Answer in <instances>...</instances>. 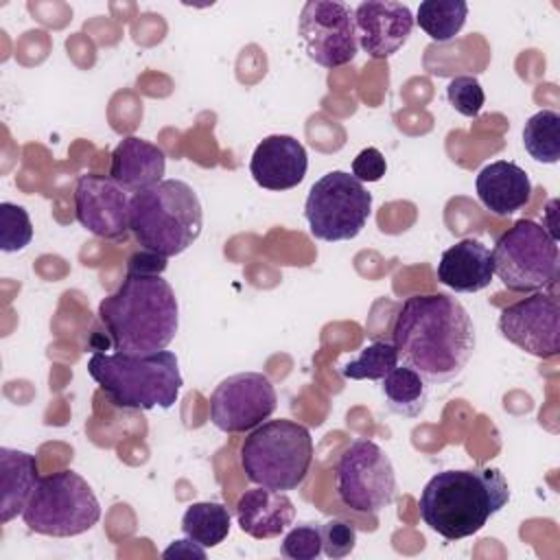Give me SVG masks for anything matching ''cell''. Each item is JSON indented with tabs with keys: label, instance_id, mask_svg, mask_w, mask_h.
<instances>
[{
	"label": "cell",
	"instance_id": "obj_3",
	"mask_svg": "<svg viewBox=\"0 0 560 560\" xmlns=\"http://www.w3.org/2000/svg\"><path fill=\"white\" fill-rule=\"evenodd\" d=\"M510 501V486L499 468H462L433 475L420 492L424 525L446 540L477 534Z\"/></svg>",
	"mask_w": 560,
	"mask_h": 560
},
{
	"label": "cell",
	"instance_id": "obj_11",
	"mask_svg": "<svg viewBox=\"0 0 560 560\" xmlns=\"http://www.w3.org/2000/svg\"><path fill=\"white\" fill-rule=\"evenodd\" d=\"M298 37L311 61L328 70L341 68L359 50L354 9L337 0H308L298 18Z\"/></svg>",
	"mask_w": 560,
	"mask_h": 560
},
{
	"label": "cell",
	"instance_id": "obj_14",
	"mask_svg": "<svg viewBox=\"0 0 560 560\" xmlns=\"http://www.w3.org/2000/svg\"><path fill=\"white\" fill-rule=\"evenodd\" d=\"M131 195L109 175L85 173L74 186V217L98 238L118 241L129 232Z\"/></svg>",
	"mask_w": 560,
	"mask_h": 560
},
{
	"label": "cell",
	"instance_id": "obj_28",
	"mask_svg": "<svg viewBox=\"0 0 560 560\" xmlns=\"http://www.w3.org/2000/svg\"><path fill=\"white\" fill-rule=\"evenodd\" d=\"M280 553L289 560H315L324 553L322 549V529L317 523H302L291 527L282 542Z\"/></svg>",
	"mask_w": 560,
	"mask_h": 560
},
{
	"label": "cell",
	"instance_id": "obj_25",
	"mask_svg": "<svg viewBox=\"0 0 560 560\" xmlns=\"http://www.w3.org/2000/svg\"><path fill=\"white\" fill-rule=\"evenodd\" d=\"M523 144L536 162L556 164L560 160V114L540 109L529 116L523 127Z\"/></svg>",
	"mask_w": 560,
	"mask_h": 560
},
{
	"label": "cell",
	"instance_id": "obj_27",
	"mask_svg": "<svg viewBox=\"0 0 560 560\" xmlns=\"http://www.w3.org/2000/svg\"><path fill=\"white\" fill-rule=\"evenodd\" d=\"M33 238V223L26 208L2 201L0 203V249L20 252Z\"/></svg>",
	"mask_w": 560,
	"mask_h": 560
},
{
	"label": "cell",
	"instance_id": "obj_32",
	"mask_svg": "<svg viewBox=\"0 0 560 560\" xmlns=\"http://www.w3.org/2000/svg\"><path fill=\"white\" fill-rule=\"evenodd\" d=\"M166 269V258L153 252H136L129 262H127V271H151V273H162Z\"/></svg>",
	"mask_w": 560,
	"mask_h": 560
},
{
	"label": "cell",
	"instance_id": "obj_19",
	"mask_svg": "<svg viewBox=\"0 0 560 560\" xmlns=\"http://www.w3.org/2000/svg\"><path fill=\"white\" fill-rule=\"evenodd\" d=\"M164 171V151L158 144L142 140L138 136L122 138L112 151L109 177L127 192H138L162 182Z\"/></svg>",
	"mask_w": 560,
	"mask_h": 560
},
{
	"label": "cell",
	"instance_id": "obj_12",
	"mask_svg": "<svg viewBox=\"0 0 560 560\" xmlns=\"http://www.w3.org/2000/svg\"><path fill=\"white\" fill-rule=\"evenodd\" d=\"M276 407V387L262 372H238L210 394V422L223 433H245L269 420Z\"/></svg>",
	"mask_w": 560,
	"mask_h": 560
},
{
	"label": "cell",
	"instance_id": "obj_17",
	"mask_svg": "<svg viewBox=\"0 0 560 560\" xmlns=\"http://www.w3.org/2000/svg\"><path fill=\"white\" fill-rule=\"evenodd\" d=\"M234 514L241 532L252 538L267 540L289 529L295 518V505L287 492L256 486L238 497Z\"/></svg>",
	"mask_w": 560,
	"mask_h": 560
},
{
	"label": "cell",
	"instance_id": "obj_24",
	"mask_svg": "<svg viewBox=\"0 0 560 560\" xmlns=\"http://www.w3.org/2000/svg\"><path fill=\"white\" fill-rule=\"evenodd\" d=\"M466 18L468 4L464 0H424L413 20L433 42H448L464 28Z\"/></svg>",
	"mask_w": 560,
	"mask_h": 560
},
{
	"label": "cell",
	"instance_id": "obj_8",
	"mask_svg": "<svg viewBox=\"0 0 560 560\" xmlns=\"http://www.w3.org/2000/svg\"><path fill=\"white\" fill-rule=\"evenodd\" d=\"M490 254L497 278L510 291H545L558 280V241L532 219H521L508 228Z\"/></svg>",
	"mask_w": 560,
	"mask_h": 560
},
{
	"label": "cell",
	"instance_id": "obj_18",
	"mask_svg": "<svg viewBox=\"0 0 560 560\" xmlns=\"http://www.w3.org/2000/svg\"><path fill=\"white\" fill-rule=\"evenodd\" d=\"M435 276L438 282L457 293L481 291L494 276L492 254L481 241L462 238L442 252Z\"/></svg>",
	"mask_w": 560,
	"mask_h": 560
},
{
	"label": "cell",
	"instance_id": "obj_29",
	"mask_svg": "<svg viewBox=\"0 0 560 560\" xmlns=\"http://www.w3.org/2000/svg\"><path fill=\"white\" fill-rule=\"evenodd\" d=\"M446 98L457 114L468 116V118L479 116V112L486 103V94H483L479 79L470 77V74H459V77L451 79V83L446 85Z\"/></svg>",
	"mask_w": 560,
	"mask_h": 560
},
{
	"label": "cell",
	"instance_id": "obj_33",
	"mask_svg": "<svg viewBox=\"0 0 560 560\" xmlns=\"http://www.w3.org/2000/svg\"><path fill=\"white\" fill-rule=\"evenodd\" d=\"M164 558H206V549L201 545H197L195 540L190 538H182V540H173L164 551H162Z\"/></svg>",
	"mask_w": 560,
	"mask_h": 560
},
{
	"label": "cell",
	"instance_id": "obj_26",
	"mask_svg": "<svg viewBox=\"0 0 560 560\" xmlns=\"http://www.w3.org/2000/svg\"><path fill=\"white\" fill-rule=\"evenodd\" d=\"M398 365V352L394 343L374 341L361 348L359 357L341 365V376L352 381H381Z\"/></svg>",
	"mask_w": 560,
	"mask_h": 560
},
{
	"label": "cell",
	"instance_id": "obj_13",
	"mask_svg": "<svg viewBox=\"0 0 560 560\" xmlns=\"http://www.w3.org/2000/svg\"><path fill=\"white\" fill-rule=\"evenodd\" d=\"M499 332L538 359H551L560 352V306L551 293L532 295L505 306L499 315Z\"/></svg>",
	"mask_w": 560,
	"mask_h": 560
},
{
	"label": "cell",
	"instance_id": "obj_31",
	"mask_svg": "<svg viewBox=\"0 0 560 560\" xmlns=\"http://www.w3.org/2000/svg\"><path fill=\"white\" fill-rule=\"evenodd\" d=\"M387 171L385 155L376 147H365L352 160V175L363 182H378Z\"/></svg>",
	"mask_w": 560,
	"mask_h": 560
},
{
	"label": "cell",
	"instance_id": "obj_15",
	"mask_svg": "<svg viewBox=\"0 0 560 560\" xmlns=\"http://www.w3.org/2000/svg\"><path fill=\"white\" fill-rule=\"evenodd\" d=\"M413 24V13L402 2L365 0L354 9L357 42L372 59H387L398 52L407 44Z\"/></svg>",
	"mask_w": 560,
	"mask_h": 560
},
{
	"label": "cell",
	"instance_id": "obj_1",
	"mask_svg": "<svg viewBox=\"0 0 560 560\" xmlns=\"http://www.w3.org/2000/svg\"><path fill=\"white\" fill-rule=\"evenodd\" d=\"M392 337L398 361L431 385L455 381L475 352V324L464 304L446 293L407 298Z\"/></svg>",
	"mask_w": 560,
	"mask_h": 560
},
{
	"label": "cell",
	"instance_id": "obj_7",
	"mask_svg": "<svg viewBox=\"0 0 560 560\" xmlns=\"http://www.w3.org/2000/svg\"><path fill=\"white\" fill-rule=\"evenodd\" d=\"M101 518V505L92 486L74 470L39 477L24 512V525L42 536L68 538L92 529Z\"/></svg>",
	"mask_w": 560,
	"mask_h": 560
},
{
	"label": "cell",
	"instance_id": "obj_21",
	"mask_svg": "<svg viewBox=\"0 0 560 560\" xmlns=\"http://www.w3.org/2000/svg\"><path fill=\"white\" fill-rule=\"evenodd\" d=\"M0 477H2V499H0V523H9L13 516L22 514L37 481V459L35 455L18 448H0Z\"/></svg>",
	"mask_w": 560,
	"mask_h": 560
},
{
	"label": "cell",
	"instance_id": "obj_10",
	"mask_svg": "<svg viewBox=\"0 0 560 560\" xmlns=\"http://www.w3.org/2000/svg\"><path fill=\"white\" fill-rule=\"evenodd\" d=\"M339 501L361 514H378L396 499V472L389 455L372 440H354L337 459Z\"/></svg>",
	"mask_w": 560,
	"mask_h": 560
},
{
	"label": "cell",
	"instance_id": "obj_22",
	"mask_svg": "<svg viewBox=\"0 0 560 560\" xmlns=\"http://www.w3.org/2000/svg\"><path fill=\"white\" fill-rule=\"evenodd\" d=\"M381 392L392 413L418 418L429 400V383L411 368L396 365L381 378Z\"/></svg>",
	"mask_w": 560,
	"mask_h": 560
},
{
	"label": "cell",
	"instance_id": "obj_2",
	"mask_svg": "<svg viewBox=\"0 0 560 560\" xmlns=\"http://www.w3.org/2000/svg\"><path fill=\"white\" fill-rule=\"evenodd\" d=\"M98 319L116 352L166 350L179 328V306L162 273L127 271L114 293L101 300Z\"/></svg>",
	"mask_w": 560,
	"mask_h": 560
},
{
	"label": "cell",
	"instance_id": "obj_16",
	"mask_svg": "<svg viewBox=\"0 0 560 560\" xmlns=\"http://www.w3.org/2000/svg\"><path fill=\"white\" fill-rule=\"evenodd\" d=\"M308 168L304 144L287 133L262 138L249 160V173L260 188L291 190L302 184Z\"/></svg>",
	"mask_w": 560,
	"mask_h": 560
},
{
	"label": "cell",
	"instance_id": "obj_9",
	"mask_svg": "<svg viewBox=\"0 0 560 560\" xmlns=\"http://www.w3.org/2000/svg\"><path fill=\"white\" fill-rule=\"evenodd\" d=\"M372 214V192L350 173L330 171L308 190L304 217L315 238L326 243L350 241L361 234Z\"/></svg>",
	"mask_w": 560,
	"mask_h": 560
},
{
	"label": "cell",
	"instance_id": "obj_20",
	"mask_svg": "<svg viewBox=\"0 0 560 560\" xmlns=\"http://www.w3.org/2000/svg\"><path fill=\"white\" fill-rule=\"evenodd\" d=\"M475 190L479 201L497 217H510L525 208L532 197L529 175L514 162L497 160L486 164L477 179Z\"/></svg>",
	"mask_w": 560,
	"mask_h": 560
},
{
	"label": "cell",
	"instance_id": "obj_23",
	"mask_svg": "<svg viewBox=\"0 0 560 560\" xmlns=\"http://www.w3.org/2000/svg\"><path fill=\"white\" fill-rule=\"evenodd\" d=\"M232 527V514L223 503L199 501L186 508L182 516V532L203 549L221 545Z\"/></svg>",
	"mask_w": 560,
	"mask_h": 560
},
{
	"label": "cell",
	"instance_id": "obj_6",
	"mask_svg": "<svg viewBox=\"0 0 560 560\" xmlns=\"http://www.w3.org/2000/svg\"><path fill=\"white\" fill-rule=\"evenodd\" d=\"M311 464V431L295 420H265L241 444V468L252 483L262 488L295 490L304 483Z\"/></svg>",
	"mask_w": 560,
	"mask_h": 560
},
{
	"label": "cell",
	"instance_id": "obj_30",
	"mask_svg": "<svg viewBox=\"0 0 560 560\" xmlns=\"http://www.w3.org/2000/svg\"><path fill=\"white\" fill-rule=\"evenodd\" d=\"M322 529V549L328 558L339 560L354 551L357 545V529L352 523L343 518H330L319 525Z\"/></svg>",
	"mask_w": 560,
	"mask_h": 560
},
{
	"label": "cell",
	"instance_id": "obj_5",
	"mask_svg": "<svg viewBox=\"0 0 560 560\" xmlns=\"http://www.w3.org/2000/svg\"><path fill=\"white\" fill-rule=\"evenodd\" d=\"M201 225V201L182 179H162L131 195L129 230L147 252L177 256L199 238Z\"/></svg>",
	"mask_w": 560,
	"mask_h": 560
},
{
	"label": "cell",
	"instance_id": "obj_4",
	"mask_svg": "<svg viewBox=\"0 0 560 560\" xmlns=\"http://www.w3.org/2000/svg\"><path fill=\"white\" fill-rule=\"evenodd\" d=\"M88 374L112 405L138 411L171 409L184 385L179 361L171 350L153 354L94 352L88 361Z\"/></svg>",
	"mask_w": 560,
	"mask_h": 560
}]
</instances>
